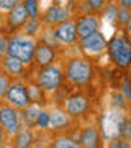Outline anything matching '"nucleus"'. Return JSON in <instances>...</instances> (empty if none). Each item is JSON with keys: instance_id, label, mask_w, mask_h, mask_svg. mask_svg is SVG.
Instances as JSON below:
<instances>
[{"instance_id": "23", "label": "nucleus", "mask_w": 131, "mask_h": 148, "mask_svg": "<svg viewBox=\"0 0 131 148\" xmlns=\"http://www.w3.org/2000/svg\"><path fill=\"white\" fill-rule=\"evenodd\" d=\"M130 15H131L130 8H123V7H120V10H118L116 18H115V27L118 28V30H125L126 25H128V20H130Z\"/></svg>"}, {"instance_id": "11", "label": "nucleus", "mask_w": 131, "mask_h": 148, "mask_svg": "<svg viewBox=\"0 0 131 148\" xmlns=\"http://www.w3.org/2000/svg\"><path fill=\"white\" fill-rule=\"evenodd\" d=\"M75 15H79V13L74 10V7H67L62 3H52L46 10L41 12V20L44 23V27H54V25L69 20Z\"/></svg>"}, {"instance_id": "20", "label": "nucleus", "mask_w": 131, "mask_h": 148, "mask_svg": "<svg viewBox=\"0 0 131 148\" xmlns=\"http://www.w3.org/2000/svg\"><path fill=\"white\" fill-rule=\"evenodd\" d=\"M108 0H82V3H79V7H82L84 10L80 13H87V12H94V13H102L107 5Z\"/></svg>"}, {"instance_id": "30", "label": "nucleus", "mask_w": 131, "mask_h": 148, "mask_svg": "<svg viewBox=\"0 0 131 148\" xmlns=\"http://www.w3.org/2000/svg\"><path fill=\"white\" fill-rule=\"evenodd\" d=\"M8 143H10V138H8L7 132L3 130V127L0 125V147H7Z\"/></svg>"}, {"instance_id": "29", "label": "nucleus", "mask_w": 131, "mask_h": 148, "mask_svg": "<svg viewBox=\"0 0 131 148\" xmlns=\"http://www.w3.org/2000/svg\"><path fill=\"white\" fill-rule=\"evenodd\" d=\"M108 147L111 148H130L131 147V142L125 140L121 137H115V138H110L108 140Z\"/></svg>"}, {"instance_id": "15", "label": "nucleus", "mask_w": 131, "mask_h": 148, "mask_svg": "<svg viewBox=\"0 0 131 148\" xmlns=\"http://www.w3.org/2000/svg\"><path fill=\"white\" fill-rule=\"evenodd\" d=\"M79 143L82 148H100L103 147V135L97 125H84L79 130Z\"/></svg>"}, {"instance_id": "26", "label": "nucleus", "mask_w": 131, "mask_h": 148, "mask_svg": "<svg viewBox=\"0 0 131 148\" xmlns=\"http://www.w3.org/2000/svg\"><path fill=\"white\" fill-rule=\"evenodd\" d=\"M120 90L126 97V101L131 104V77H130V74L123 76V79H121V82H120Z\"/></svg>"}, {"instance_id": "28", "label": "nucleus", "mask_w": 131, "mask_h": 148, "mask_svg": "<svg viewBox=\"0 0 131 148\" xmlns=\"http://www.w3.org/2000/svg\"><path fill=\"white\" fill-rule=\"evenodd\" d=\"M23 0H0V16H3L5 13L15 8L16 5H20Z\"/></svg>"}, {"instance_id": "2", "label": "nucleus", "mask_w": 131, "mask_h": 148, "mask_svg": "<svg viewBox=\"0 0 131 148\" xmlns=\"http://www.w3.org/2000/svg\"><path fill=\"white\" fill-rule=\"evenodd\" d=\"M25 79L33 81L35 84H38L41 89L46 90L48 94L56 92L66 82V79H64V64L56 59L52 64L44 66V68H38V69L30 68V73Z\"/></svg>"}, {"instance_id": "31", "label": "nucleus", "mask_w": 131, "mask_h": 148, "mask_svg": "<svg viewBox=\"0 0 131 148\" xmlns=\"http://www.w3.org/2000/svg\"><path fill=\"white\" fill-rule=\"evenodd\" d=\"M116 3L123 8H130L131 10V0H116Z\"/></svg>"}, {"instance_id": "25", "label": "nucleus", "mask_w": 131, "mask_h": 148, "mask_svg": "<svg viewBox=\"0 0 131 148\" xmlns=\"http://www.w3.org/2000/svg\"><path fill=\"white\" fill-rule=\"evenodd\" d=\"M23 3L26 7V12L30 18H39L41 16V10H39V0H23Z\"/></svg>"}, {"instance_id": "12", "label": "nucleus", "mask_w": 131, "mask_h": 148, "mask_svg": "<svg viewBox=\"0 0 131 148\" xmlns=\"http://www.w3.org/2000/svg\"><path fill=\"white\" fill-rule=\"evenodd\" d=\"M3 18V25H5V30L8 35H13V33H18L23 30V27L26 25V21L30 20V15H28V12H26V7L25 3L21 2L20 5H16L15 8H12L8 13L2 16Z\"/></svg>"}, {"instance_id": "3", "label": "nucleus", "mask_w": 131, "mask_h": 148, "mask_svg": "<svg viewBox=\"0 0 131 148\" xmlns=\"http://www.w3.org/2000/svg\"><path fill=\"white\" fill-rule=\"evenodd\" d=\"M108 58L116 69L128 71L131 66V36L126 30H118L113 36L108 40L107 48Z\"/></svg>"}, {"instance_id": "9", "label": "nucleus", "mask_w": 131, "mask_h": 148, "mask_svg": "<svg viewBox=\"0 0 131 148\" xmlns=\"http://www.w3.org/2000/svg\"><path fill=\"white\" fill-rule=\"evenodd\" d=\"M79 48H80V53H84L87 58L95 59L102 56L108 48V40L105 38V35L102 32H95L90 36L84 38L79 41Z\"/></svg>"}, {"instance_id": "13", "label": "nucleus", "mask_w": 131, "mask_h": 148, "mask_svg": "<svg viewBox=\"0 0 131 148\" xmlns=\"http://www.w3.org/2000/svg\"><path fill=\"white\" fill-rule=\"evenodd\" d=\"M100 25H102V13H94V12H87V13H79L77 15V36L79 41L84 38L90 36L92 33L100 32Z\"/></svg>"}, {"instance_id": "27", "label": "nucleus", "mask_w": 131, "mask_h": 148, "mask_svg": "<svg viewBox=\"0 0 131 148\" xmlns=\"http://www.w3.org/2000/svg\"><path fill=\"white\" fill-rule=\"evenodd\" d=\"M8 43H10V35L0 30V59L8 54Z\"/></svg>"}, {"instance_id": "10", "label": "nucleus", "mask_w": 131, "mask_h": 148, "mask_svg": "<svg viewBox=\"0 0 131 148\" xmlns=\"http://www.w3.org/2000/svg\"><path fill=\"white\" fill-rule=\"evenodd\" d=\"M75 125V119L71 114L66 112L62 107H52L49 110V128L52 133H62V132H71L74 128H77Z\"/></svg>"}, {"instance_id": "5", "label": "nucleus", "mask_w": 131, "mask_h": 148, "mask_svg": "<svg viewBox=\"0 0 131 148\" xmlns=\"http://www.w3.org/2000/svg\"><path fill=\"white\" fill-rule=\"evenodd\" d=\"M62 109H66L67 114L79 120L82 117L89 115L92 110V101H90L89 94H85L82 90H74L69 95H66L62 101Z\"/></svg>"}, {"instance_id": "8", "label": "nucleus", "mask_w": 131, "mask_h": 148, "mask_svg": "<svg viewBox=\"0 0 131 148\" xmlns=\"http://www.w3.org/2000/svg\"><path fill=\"white\" fill-rule=\"evenodd\" d=\"M5 102L10 106L16 107L23 110L25 107H28L31 104V95H30V89L25 79H13L10 87L5 94Z\"/></svg>"}, {"instance_id": "6", "label": "nucleus", "mask_w": 131, "mask_h": 148, "mask_svg": "<svg viewBox=\"0 0 131 148\" xmlns=\"http://www.w3.org/2000/svg\"><path fill=\"white\" fill-rule=\"evenodd\" d=\"M51 35L54 38V41L58 43L61 48L66 46H72L79 43V36H77V15L69 18L66 21H61L54 27H49Z\"/></svg>"}, {"instance_id": "16", "label": "nucleus", "mask_w": 131, "mask_h": 148, "mask_svg": "<svg viewBox=\"0 0 131 148\" xmlns=\"http://www.w3.org/2000/svg\"><path fill=\"white\" fill-rule=\"evenodd\" d=\"M0 68L7 74H10L13 79H25L30 73V66H26L21 59L10 56V54H7L0 59Z\"/></svg>"}, {"instance_id": "7", "label": "nucleus", "mask_w": 131, "mask_h": 148, "mask_svg": "<svg viewBox=\"0 0 131 148\" xmlns=\"http://www.w3.org/2000/svg\"><path fill=\"white\" fill-rule=\"evenodd\" d=\"M0 125L3 127L7 132L8 138H13L18 133L21 127H23V117H21V110L16 107L7 104L5 101L0 102Z\"/></svg>"}, {"instance_id": "33", "label": "nucleus", "mask_w": 131, "mask_h": 148, "mask_svg": "<svg viewBox=\"0 0 131 148\" xmlns=\"http://www.w3.org/2000/svg\"><path fill=\"white\" fill-rule=\"evenodd\" d=\"M128 74H130V77H131V66H130V69H128Z\"/></svg>"}, {"instance_id": "1", "label": "nucleus", "mask_w": 131, "mask_h": 148, "mask_svg": "<svg viewBox=\"0 0 131 148\" xmlns=\"http://www.w3.org/2000/svg\"><path fill=\"white\" fill-rule=\"evenodd\" d=\"M64 79L66 84L71 87H85L94 82L97 71L92 63V59L87 58L84 53L82 54H74L71 58L64 61Z\"/></svg>"}, {"instance_id": "18", "label": "nucleus", "mask_w": 131, "mask_h": 148, "mask_svg": "<svg viewBox=\"0 0 131 148\" xmlns=\"http://www.w3.org/2000/svg\"><path fill=\"white\" fill-rule=\"evenodd\" d=\"M51 147H54V148H79L80 143H79V140L75 137L62 132V133H54Z\"/></svg>"}, {"instance_id": "24", "label": "nucleus", "mask_w": 131, "mask_h": 148, "mask_svg": "<svg viewBox=\"0 0 131 148\" xmlns=\"http://www.w3.org/2000/svg\"><path fill=\"white\" fill-rule=\"evenodd\" d=\"M35 128H39V130H48L49 128V110H48L46 107H41V110L38 114Z\"/></svg>"}, {"instance_id": "22", "label": "nucleus", "mask_w": 131, "mask_h": 148, "mask_svg": "<svg viewBox=\"0 0 131 148\" xmlns=\"http://www.w3.org/2000/svg\"><path fill=\"white\" fill-rule=\"evenodd\" d=\"M12 81H13V77L0 68V102L5 101V94H7V90H8V87H10Z\"/></svg>"}, {"instance_id": "14", "label": "nucleus", "mask_w": 131, "mask_h": 148, "mask_svg": "<svg viewBox=\"0 0 131 148\" xmlns=\"http://www.w3.org/2000/svg\"><path fill=\"white\" fill-rule=\"evenodd\" d=\"M58 59V48H54L52 45L39 40L35 49V56H33V63L30 68L31 69H38V68H44L49 66Z\"/></svg>"}, {"instance_id": "17", "label": "nucleus", "mask_w": 131, "mask_h": 148, "mask_svg": "<svg viewBox=\"0 0 131 148\" xmlns=\"http://www.w3.org/2000/svg\"><path fill=\"white\" fill-rule=\"evenodd\" d=\"M36 143V133H35V128L33 127H23L18 130L15 137L10 140L8 147H15V148H30V147H35Z\"/></svg>"}, {"instance_id": "21", "label": "nucleus", "mask_w": 131, "mask_h": 148, "mask_svg": "<svg viewBox=\"0 0 131 148\" xmlns=\"http://www.w3.org/2000/svg\"><path fill=\"white\" fill-rule=\"evenodd\" d=\"M120 10V5L116 3V0H108L107 5H105L103 12H102V16H105V20L115 23V18H116V13Z\"/></svg>"}, {"instance_id": "32", "label": "nucleus", "mask_w": 131, "mask_h": 148, "mask_svg": "<svg viewBox=\"0 0 131 148\" xmlns=\"http://www.w3.org/2000/svg\"><path fill=\"white\" fill-rule=\"evenodd\" d=\"M125 30H126V33H128V35L131 36V15H130V20H128V25H126Z\"/></svg>"}, {"instance_id": "19", "label": "nucleus", "mask_w": 131, "mask_h": 148, "mask_svg": "<svg viewBox=\"0 0 131 148\" xmlns=\"http://www.w3.org/2000/svg\"><path fill=\"white\" fill-rule=\"evenodd\" d=\"M39 110H41V106H38V104H35V102H31V104H30L28 107H25V109L21 110V117H23V125L35 128Z\"/></svg>"}, {"instance_id": "4", "label": "nucleus", "mask_w": 131, "mask_h": 148, "mask_svg": "<svg viewBox=\"0 0 131 148\" xmlns=\"http://www.w3.org/2000/svg\"><path fill=\"white\" fill-rule=\"evenodd\" d=\"M38 41H39V38L33 36V35H26V33H21V32L13 33V35H10L8 54L21 59L26 66H31Z\"/></svg>"}, {"instance_id": "34", "label": "nucleus", "mask_w": 131, "mask_h": 148, "mask_svg": "<svg viewBox=\"0 0 131 148\" xmlns=\"http://www.w3.org/2000/svg\"><path fill=\"white\" fill-rule=\"evenodd\" d=\"M130 122H131V115H130Z\"/></svg>"}]
</instances>
